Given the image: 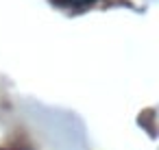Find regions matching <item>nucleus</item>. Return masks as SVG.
<instances>
[{
    "label": "nucleus",
    "mask_w": 159,
    "mask_h": 150,
    "mask_svg": "<svg viewBox=\"0 0 159 150\" xmlns=\"http://www.w3.org/2000/svg\"><path fill=\"white\" fill-rule=\"evenodd\" d=\"M70 5H74V7H83V5H89V2H94V0H68Z\"/></svg>",
    "instance_id": "obj_1"
}]
</instances>
